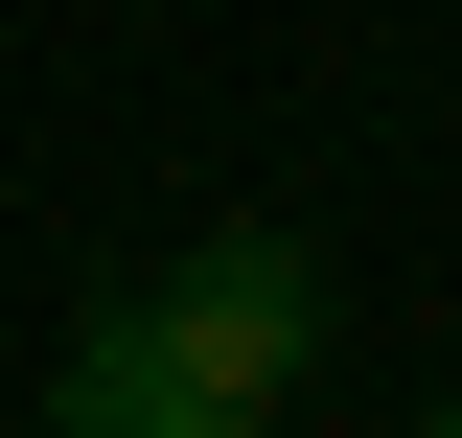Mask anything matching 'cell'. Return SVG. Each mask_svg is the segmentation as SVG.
Masks as SVG:
<instances>
[{
	"instance_id": "1",
	"label": "cell",
	"mask_w": 462,
	"mask_h": 438,
	"mask_svg": "<svg viewBox=\"0 0 462 438\" xmlns=\"http://www.w3.org/2000/svg\"><path fill=\"white\" fill-rule=\"evenodd\" d=\"M139 300H162V346H185V392H208V438L300 415V370H324V254H300V231H208V254L139 277Z\"/></svg>"
},
{
	"instance_id": "2",
	"label": "cell",
	"mask_w": 462,
	"mask_h": 438,
	"mask_svg": "<svg viewBox=\"0 0 462 438\" xmlns=\"http://www.w3.org/2000/svg\"><path fill=\"white\" fill-rule=\"evenodd\" d=\"M47 415H69V438H208V392H185L162 300H116V324H93V346L47 370Z\"/></svg>"
}]
</instances>
